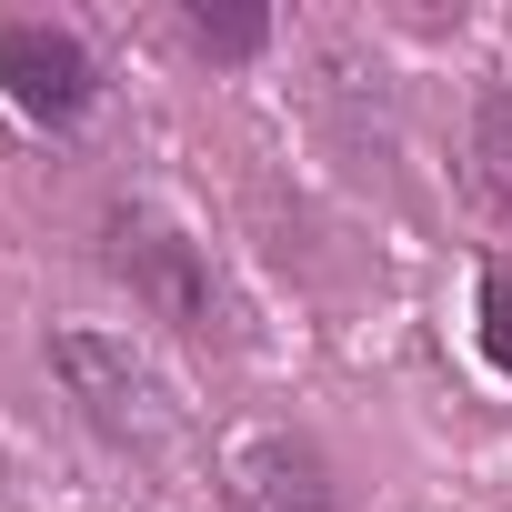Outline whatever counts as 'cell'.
Segmentation results:
<instances>
[{
	"instance_id": "6da1fadb",
	"label": "cell",
	"mask_w": 512,
	"mask_h": 512,
	"mask_svg": "<svg viewBox=\"0 0 512 512\" xmlns=\"http://www.w3.org/2000/svg\"><path fill=\"white\" fill-rule=\"evenodd\" d=\"M51 372L71 382L81 422H91L111 452H131V462H151V472H191V452H201L191 402L161 382L151 352H131V332H91V322H71V332H51Z\"/></svg>"
},
{
	"instance_id": "7a4b0ae2",
	"label": "cell",
	"mask_w": 512,
	"mask_h": 512,
	"mask_svg": "<svg viewBox=\"0 0 512 512\" xmlns=\"http://www.w3.org/2000/svg\"><path fill=\"white\" fill-rule=\"evenodd\" d=\"M101 262L131 282V302L151 312V322H171L181 342H241V302L221 292V272H211V251L201 241H181L161 211H111L101 221Z\"/></svg>"
},
{
	"instance_id": "3957f363",
	"label": "cell",
	"mask_w": 512,
	"mask_h": 512,
	"mask_svg": "<svg viewBox=\"0 0 512 512\" xmlns=\"http://www.w3.org/2000/svg\"><path fill=\"white\" fill-rule=\"evenodd\" d=\"M0 91H11V111H21V121L61 131V121H81V111H91L101 71H91L81 31H61V21H0Z\"/></svg>"
},
{
	"instance_id": "277c9868",
	"label": "cell",
	"mask_w": 512,
	"mask_h": 512,
	"mask_svg": "<svg viewBox=\"0 0 512 512\" xmlns=\"http://www.w3.org/2000/svg\"><path fill=\"white\" fill-rule=\"evenodd\" d=\"M221 512H342L332 502V462L302 432H251L221 462Z\"/></svg>"
},
{
	"instance_id": "5b68a950",
	"label": "cell",
	"mask_w": 512,
	"mask_h": 512,
	"mask_svg": "<svg viewBox=\"0 0 512 512\" xmlns=\"http://www.w3.org/2000/svg\"><path fill=\"white\" fill-rule=\"evenodd\" d=\"M472 191L492 201V221H512V91L472 101Z\"/></svg>"
},
{
	"instance_id": "8992f818",
	"label": "cell",
	"mask_w": 512,
	"mask_h": 512,
	"mask_svg": "<svg viewBox=\"0 0 512 512\" xmlns=\"http://www.w3.org/2000/svg\"><path fill=\"white\" fill-rule=\"evenodd\" d=\"M262 41H272L262 11H191V51H211V61H241V51H262Z\"/></svg>"
},
{
	"instance_id": "52a82bcc",
	"label": "cell",
	"mask_w": 512,
	"mask_h": 512,
	"mask_svg": "<svg viewBox=\"0 0 512 512\" xmlns=\"http://www.w3.org/2000/svg\"><path fill=\"white\" fill-rule=\"evenodd\" d=\"M482 352L512 382V272H482Z\"/></svg>"
}]
</instances>
